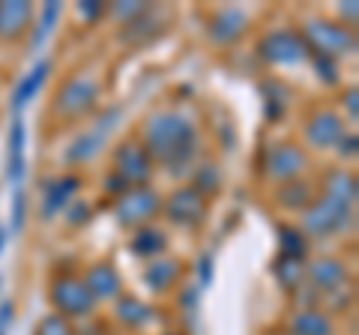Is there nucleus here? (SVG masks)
<instances>
[{
  "mask_svg": "<svg viewBox=\"0 0 359 335\" xmlns=\"http://www.w3.org/2000/svg\"><path fill=\"white\" fill-rule=\"evenodd\" d=\"M245 30V13L243 9H222L210 25V36L219 42H233Z\"/></svg>",
  "mask_w": 359,
  "mask_h": 335,
  "instance_id": "15",
  "label": "nucleus"
},
{
  "mask_svg": "<svg viewBox=\"0 0 359 335\" xmlns=\"http://www.w3.org/2000/svg\"><path fill=\"white\" fill-rule=\"evenodd\" d=\"M48 72H51V63H48V60H42V63L36 66V69H33V72H30V75L25 78V81L18 84V90H15V99H13V105H15V108L27 105L30 99H33V93H36L39 87H42V81H45V75H48Z\"/></svg>",
  "mask_w": 359,
  "mask_h": 335,
  "instance_id": "23",
  "label": "nucleus"
},
{
  "mask_svg": "<svg viewBox=\"0 0 359 335\" xmlns=\"http://www.w3.org/2000/svg\"><path fill=\"white\" fill-rule=\"evenodd\" d=\"M276 200L287 210H306L311 204V186L306 180H287L276 192Z\"/></svg>",
  "mask_w": 359,
  "mask_h": 335,
  "instance_id": "19",
  "label": "nucleus"
},
{
  "mask_svg": "<svg viewBox=\"0 0 359 335\" xmlns=\"http://www.w3.org/2000/svg\"><path fill=\"white\" fill-rule=\"evenodd\" d=\"M198 278H201V285H204V287L212 282V261L210 258H201L198 261Z\"/></svg>",
  "mask_w": 359,
  "mask_h": 335,
  "instance_id": "32",
  "label": "nucleus"
},
{
  "mask_svg": "<svg viewBox=\"0 0 359 335\" xmlns=\"http://www.w3.org/2000/svg\"><path fill=\"white\" fill-rule=\"evenodd\" d=\"M302 168H306V153L294 144H273L266 150V171L276 180H299Z\"/></svg>",
  "mask_w": 359,
  "mask_h": 335,
  "instance_id": "10",
  "label": "nucleus"
},
{
  "mask_svg": "<svg viewBox=\"0 0 359 335\" xmlns=\"http://www.w3.org/2000/svg\"><path fill=\"white\" fill-rule=\"evenodd\" d=\"M180 275V264L177 261H159L153 264L147 273H144V282L156 290H165L168 285H174V278Z\"/></svg>",
  "mask_w": 359,
  "mask_h": 335,
  "instance_id": "24",
  "label": "nucleus"
},
{
  "mask_svg": "<svg viewBox=\"0 0 359 335\" xmlns=\"http://www.w3.org/2000/svg\"><path fill=\"white\" fill-rule=\"evenodd\" d=\"M150 153L135 141H126L114 153V177H120L123 183H144L150 177Z\"/></svg>",
  "mask_w": 359,
  "mask_h": 335,
  "instance_id": "7",
  "label": "nucleus"
},
{
  "mask_svg": "<svg viewBox=\"0 0 359 335\" xmlns=\"http://www.w3.org/2000/svg\"><path fill=\"white\" fill-rule=\"evenodd\" d=\"M129 249H132L135 254H156V252L165 249V233L156 231V228H150V225H144V228L135 231Z\"/></svg>",
  "mask_w": 359,
  "mask_h": 335,
  "instance_id": "22",
  "label": "nucleus"
},
{
  "mask_svg": "<svg viewBox=\"0 0 359 335\" xmlns=\"http://www.w3.org/2000/svg\"><path fill=\"white\" fill-rule=\"evenodd\" d=\"M4 237H6V231H4V228H0V249H4Z\"/></svg>",
  "mask_w": 359,
  "mask_h": 335,
  "instance_id": "37",
  "label": "nucleus"
},
{
  "mask_svg": "<svg viewBox=\"0 0 359 335\" xmlns=\"http://www.w3.org/2000/svg\"><path fill=\"white\" fill-rule=\"evenodd\" d=\"M159 210H162V200L156 192H150V189H126L117 200V219L123 225L144 228Z\"/></svg>",
  "mask_w": 359,
  "mask_h": 335,
  "instance_id": "4",
  "label": "nucleus"
},
{
  "mask_svg": "<svg viewBox=\"0 0 359 335\" xmlns=\"http://www.w3.org/2000/svg\"><path fill=\"white\" fill-rule=\"evenodd\" d=\"M13 317H15V306H13V303H4V306H0V332L9 329Z\"/></svg>",
  "mask_w": 359,
  "mask_h": 335,
  "instance_id": "33",
  "label": "nucleus"
},
{
  "mask_svg": "<svg viewBox=\"0 0 359 335\" xmlns=\"http://www.w3.org/2000/svg\"><path fill=\"white\" fill-rule=\"evenodd\" d=\"M6 174H9V180H15V183L25 177V126H21V120H13V129H9Z\"/></svg>",
  "mask_w": 359,
  "mask_h": 335,
  "instance_id": "16",
  "label": "nucleus"
},
{
  "mask_svg": "<svg viewBox=\"0 0 359 335\" xmlns=\"http://www.w3.org/2000/svg\"><path fill=\"white\" fill-rule=\"evenodd\" d=\"M290 332L294 335H332V320L323 315V311L306 308V311H299V315H294Z\"/></svg>",
  "mask_w": 359,
  "mask_h": 335,
  "instance_id": "17",
  "label": "nucleus"
},
{
  "mask_svg": "<svg viewBox=\"0 0 359 335\" xmlns=\"http://www.w3.org/2000/svg\"><path fill=\"white\" fill-rule=\"evenodd\" d=\"M165 213L171 216L174 225L195 228V225H201V219H204V213H207L204 195L195 192V189H177V192L168 198Z\"/></svg>",
  "mask_w": 359,
  "mask_h": 335,
  "instance_id": "9",
  "label": "nucleus"
},
{
  "mask_svg": "<svg viewBox=\"0 0 359 335\" xmlns=\"http://www.w3.org/2000/svg\"><path fill=\"white\" fill-rule=\"evenodd\" d=\"M57 15H60V4H45L42 18H39V33L33 36V48L42 46L45 36H48V33L54 30V21H57Z\"/></svg>",
  "mask_w": 359,
  "mask_h": 335,
  "instance_id": "27",
  "label": "nucleus"
},
{
  "mask_svg": "<svg viewBox=\"0 0 359 335\" xmlns=\"http://www.w3.org/2000/svg\"><path fill=\"white\" fill-rule=\"evenodd\" d=\"M341 144H344V150H341V153H351V156L356 153V138H353V135H351V138H344Z\"/></svg>",
  "mask_w": 359,
  "mask_h": 335,
  "instance_id": "36",
  "label": "nucleus"
},
{
  "mask_svg": "<svg viewBox=\"0 0 359 335\" xmlns=\"http://www.w3.org/2000/svg\"><path fill=\"white\" fill-rule=\"evenodd\" d=\"M96 99V81L93 78H72L66 81L57 93V102H54V111L63 117H78L93 105Z\"/></svg>",
  "mask_w": 359,
  "mask_h": 335,
  "instance_id": "8",
  "label": "nucleus"
},
{
  "mask_svg": "<svg viewBox=\"0 0 359 335\" xmlns=\"http://www.w3.org/2000/svg\"><path fill=\"white\" fill-rule=\"evenodd\" d=\"M144 141H147L144 150L150 153V159L156 156L159 162L177 168L195 153V126L174 111H162V114H153L147 120Z\"/></svg>",
  "mask_w": 359,
  "mask_h": 335,
  "instance_id": "1",
  "label": "nucleus"
},
{
  "mask_svg": "<svg viewBox=\"0 0 359 335\" xmlns=\"http://www.w3.org/2000/svg\"><path fill=\"white\" fill-rule=\"evenodd\" d=\"M87 290L93 294V299H105V296H117L120 294V275L111 264H96L90 266L84 275Z\"/></svg>",
  "mask_w": 359,
  "mask_h": 335,
  "instance_id": "14",
  "label": "nucleus"
},
{
  "mask_svg": "<svg viewBox=\"0 0 359 335\" xmlns=\"http://www.w3.org/2000/svg\"><path fill=\"white\" fill-rule=\"evenodd\" d=\"M117 117H120L117 108L111 111V114L99 117L96 126L90 129V132H84V135L72 144V150L66 153V156H69V162H87V159H93V156L102 150V144H105V138H108V132L114 129V120H117Z\"/></svg>",
  "mask_w": 359,
  "mask_h": 335,
  "instance_id": "11",
  "label": "nucleus"
},
{
  "mask_svg": "<svg viewBox=\"0 0 359 335\" xmlns=\"http://www.w3.org/2000/svg\"><path fill=\"white\" fill-rule=\"evenodd\" d=\"M75 192H78L75 177H60V180H54L48 189H45V216H54Z\"/></svg>",
  "mask_w": 359,
  "mask_h": 335,
  "instance_id": "20",
  "label": "nucleus"
},
{
  "mask_svg": "<svg viewBox=\"0 0 359 335\" xmlns=\"http://www.w3.org/2000/svg\"><path fill=\"white\" fill-rule=\"evenodd\" d=\"M347 221H351V204L335 200L330 195H320V198H311V204L306 207L302 228L309 233H318V237H327V233L347 228Z\"/></svg>",
  "mask_w": 359,
  "mask_h": 335,
  "instance_id": "2",
  "label": "nucleus"
},
{
  "mask_svg": "<svg viewBox=\"0 0 359 335\" xmlns=\"http://www.w3.org/2000/svg\"><path fill=\"white\" fill-rule=\"evenodd\" d=\"M261 57L273 60V63H299L309 57V46L306 39L294 30H278V33H269V36L261 39Z\"/></svg>",
  "mask_w": 359,
  "mask_h": 335,
  "instance_id": "6",
  "label": "nucleus"
},
{
  "mask_svg": "<svg viewBox=\"0 0 359 335\" xmlns=\"http://www.w3.org/2000/svg\"><path fill=\"white\" fill-rule=\"evenodd\" d=\"M99 13H102V6H99V4H81V15H87V18H96Z\"/></svg>",
  "mask_w": 359,
  "mask_h": 335,
  "instance_id": "35",
  "label": "nucleus"
},
{
  "mask_svg": "<svg viewBox=\"0 0 359 335\" xmlns=\"http://www.w3.org/2000/svg\"><path fill=\"white\" fill-rule=\"evenodd\" d=\"M39 335H72V329H69V323H66V317L51 315L39 323Z\"/></svg>",
  "mask_w": 359,
  "mask_h": 335,
  "instance_id": "29",
  "label": "nucleus"
},
{
  "mask_svg": "<svg viewBox=\"0 0 359 335\" xmlns=\"http://www.w3.org/2000/svg\"><path fill=\"white\" fill-rule=\"evenodd\" d=\"M282 258H290V261H302L306 258V237L297 231V228H282Z\"/></svg>",
  "mask_w": 359,
  "mask_h": 335,
  "instance_id": "26",
  "label": "nucleus"
},
{
  "mask_svg": "<svg viewBox=\"0 0 359 335\" xmlns=\"http://www.w3.org/2000/svg\"><path fill=\"white\" fill-rule=\"evenodd\" d=\"M309 275H311V282L318 285V287H323V294H332L335 287H339L341 282H344V266L339 264V261H318L309 270Z\"/></svg>",
  "mask_w": 359,
  "mask_h": 335,
  "instance_id": "18",
  "label": "nucleus"
},
{
  "mask_svg": "<svg viewBox=\"0 0 359 335\" xmlns=\"http://www.w3.org/2000/svg\"><path fill=\"white\" fill-rule=\"evenodd\" d=\"M0 335H6V332H0Z\"/></svg>",
  "mask_w": 359,
  "mask_h": 335,
  "instance_id": "38",
  "label": "nucleus"
},
{
  "mask_svg": "<svg viewBox=\"0 0 359 335\" xmlns=\"http://www.w3.org/2000/svg\"><path fill=\"white\" fill-rule=\"evenodd\" d=\"M276 275H278V282H282L285 287H294L302 278V264L290 261V258H282V261H278V266H276Z\"/></svg>",
  "mask_w": 359,
  "mask_h": 335,
  "instance_id": "28",
  "label": "nucleus"
},
{
  "mask_svg": "<svg viewBox=\"0 0 359 335\" xmlns=\"http://www.w3.org/2000/svg\"><path fill=\"white\" fill-rule=\"evenodd\" d=\"M306 135L314 147H332L335 141H341L344 129H341V120L330 114V111H320V114H314L306 126Z\"/></svg>",
  "mask_w": 359,
  "mask_h": 335,
  "instance_id": "13",
  "label": "nucleus"
},
{
  "mask_svg": "<svg viewBox=\"0 0 359 335\" xmlns=\"http://www.w3.org/2000/svg\"><path fill=\"white\" fill-rule=\"evenodd\" d=\"M314 63H318V72H327V81H335V66L332 57H323V54H314Z\"/></svg>",
  "mask_w": 359,
  "mask_h": 335,
  "instance_id": "31",
  "label": "nucleus"
},
{
  "mask_svg": "<svg viewBox=\"0 0 359 335\" xmlns=\"http://www.w3.org/2000/svg\"><path fill=\"white\" fill-rule=\"evenodd\" d=\"M306 46L314 48V54H323V57H332V54H344L353 48V36L344 27H335L330 21H311L302 33Z\"/></svg>",
  "mask_w": 359,
  "mask_h": 335,
  "instance_id": "5",
  "label": "nucleus"
},
{
  "mask_svg": "<svg viewBox=\"0 0 359 335\" xmlns=\"http://www.w3.org/2000/svg\"><path fill=\"white\" fill-rule=\"evenodd\" d=\"M323 195H330L335 200H344V204L353 207V200H356V180L347 171H332L327 177V189H323Z\"/></svg>",
  "mask_w": 359,
  "mask_h": 335,
  "instance_id": "21",
  "label": "nucleus"
},
{
  "mask_svg": "<svg viewBox=\"0 0 359 335\" xmlns=\"http://www.w3.org/2000/svg\"><path fill=\"white\" fill-rule=\"evenodd\" d=\"M33 21V6L25 0H4L0 4V39H18Z\"/></svg>",
  "mask_w": 359,
  "mask_h": 335,
  "instance_id": "12",
  "label": "nucleus"
},
{
  "mask_svg": "<svg viewBox=\"0 0 359 335\" xmlns=\"http://www.w3.org/2000/svg\"><path fill=\"white\" fill-rule=\"evenodd\" d=\"M87 219H90V207H87V204H75L72 213H69L72 225H81V221H87Z\"/></svg>",
  "mask_w": 359,
  "mask_h": 335,
  "instance_id": "34",
  "label": "nucleus"
},
{
  "mask_svg": "<svg viewBox=\"0 0 359 335\" xmlns=\"http://www.w3.org/2000/svg\"><path fill=\"white\" fill-rule=\"evenodd\" d=\"M25 225V192H15L13 198V231H21Z\"/></svg>",
  "mask_w": 359,
  "mask_h": 335,
  "instance_id": "30",
  "label": "nucleus"
},
{
  "mask_svg": "<svg viewBox=\"0 0 359 335\" xmlns=\"http://www.w3.org/2000/svg\"><path fill=\"white\" fill-rule=\"evenodd\" d=\"M51 303L57 306L60 317H84V315L93 311L96 299L87 290L84 278L60 275V278H54V285H51Z\"/></svg>",
  "mask_w": 359,
  "mask_h": 335,
  "instance_id": "3",
  "label": "nucleus"
},
{
  "mask_svg": "<svg viewBox=\"0 0 359 335\" xmlns=\"http://www.w3.org/2000/svg\"><path fill=\"white\" fill-rule=\"evenodd\" d=\"M150 315H153V311L144 306L141 299H135V296H123L120 306H117V317L123 323H129V327H141V323H147Z\"/></svg>",
  "mask_w": 359,
  "mask_h": 335,
  "instance_id": "25",
  "label": "nucleus"
}]
</instances>
